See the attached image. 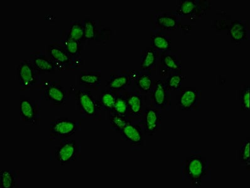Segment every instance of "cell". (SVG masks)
I'll use <instances>...</instances> for the list:
<instances>
[{
	"label": "cell",
	"instance_id": "obj_16",
	"mask_svg": "<svg viewBox=\"0 0 250 188\" xmlns=\"http://www.w3.org/2000/svg\"><path fill=\"white\" fill-rule=\"evenodd\" d=\"M161 111L148 103L145 109L143 116L139 122L145 135L152 136L161 128Z\"/></svg>",
	"mask_w": 250,
	"mask_h": 188
},
{
	"label": "cell",
	"instance_id": "obj_8",
	"mask_svg": "<svg viewBox=\"0 0 250 188\" xmlns=\"http://www.w3.org/2000/svg\"><path fill=\"white\" fill-rule=\"evenodd\" d=\"M17 80L21 91L38 89L42 80L40 72L33 65L31 61L21 60L16 67Z\"/></svg>",
	"mask_w": 250,
	"mask_h": 188
},
{
	"label": "cell",
	"instance_id": "obj_27",
	"mask_svg": "<svg viewBox=\"0 0 250 188\" xmlns=\"http://www.w3.org/2000/svg\"><path fill=\"white\" fill-rule=\"evenodd\" d=\"M68 34L72 38L79 41L84 48L86 41L85 40L84 29L83 21H72L69 30H68Z\"/></svg>",
	"mask_w": 250,
	"mask_h": 188
},
{
	"label": "cell",
	"instance_id": "obj_34",
	"mask_svg": "<svg viewBox=\"0 0 250 188\" xmlns=\"http://www.w3.org/2000/svg\"><path fill=\"white\" fill-rule=\"evenodd\" d=\"M250 85H245L241 88L239 93L241 110L242 111H250Z\"/></svg>",
	"mask_w": 250,
	"mask_h": 188
},
{
	"label": "cell",
	"instance_id": "obj_29",
	"mask_svg": "<svg viewBox=\"0 0 250 188\" xmlns=\"http://www.w3.org/2000/svg\"><path fill=\"white\" fill-rule=\"evenodd\" d=\"M186 79V76L182 74V72H175L163 79L164 84L168 91H178L182 87L183 81Z\"/></svg>",
	"mask_w": 250,
	"mask_h": 188
},
{
	"label": "cell",
	"instance_id": "obj_7",
	"mask_svg": "<svg viewBox=\"0 0 250 188\" xmlns=\"http://www.w3.org/2000/svg\"><path fill=\"white\" fill-rule=\"evenodd\" d=\"M80 131V121L68 117H56L50 122V141H61L69 139Z\"/></svg>",
	"mask_w": 250,
	"mask_h": 188
},
{
	"label": "cell",
	"instance_id": "obj_2",
	"mask_svg": "<svg viewBox=\"0 0 250 188\" xmlns=\"http://www.w3.org/2000/svg\"><path fill=\"white\" fill-rule=\"evenodd\" d=\"M75 104L77 111L83 120L100 121L101 108L98 98L89 90L80 89L75 91Z\"/></svg>",
	"mask_w": 250,
	"mask_h": 188
},
{
	"label": "cell",
	"instance_id": "obj_33",
	"mask_svg": "<svg viewBox=\"0 0 250 188\" xmlns=\"http://www.w3.org/2000/svg\"><path fill=\"white\" fill-rule=\"evenodd\" d=\"M114 31L111 28L103 27L102 26L98 28L94 42L98 44H104L107 41L110 40L113 36Z\"/></svg>",
	"mask_w": 250,
	"mask_h": 188
},
{
	"label": "cell",
	"instance_id": "obj_12",
	"mask_svg": "<svg viewBox=\"0 0 250 188\" xmlns=\"http://www.w3.org/2000/svg\"><path fill=\"white\" fill-rule=\"evenodd\" d=\"M122 94H124L128 103L127 118L129 121L139 123L147 105L146 95H144L134 88Z\"/></svg>",
	"mask_w": 250,
	"mask_h": 188
},
{
	"label": "cell",
	"instance_id": "obj_19",
	"mask_svg": "<svg viewBox=\"0 0 250 188\" xmlns=\"http://www.w3.org/2000/svg\"><path fill=\"white\" fill-rule=\"evenodd\" d=\"M76 82L81 89L98 91L102 85V71L100 70L80 71Z\"/></svg>",
	"mask_w": 250,
	"mask_h": 188
},
{
	"label": "cell",
	"instance_id": "obj_5",
	"mask_svg": "<svg viewBox=\"0 0 250 188\" xmlns=\"http://www.w3.org/2000/svg\"><path fill=\"white\" fill-rule=\"evenodd\" d=\"M151 32L170 33L183 29L181 19L174 11L155 10L151 11Z\"/></svg>",
	"mask_w": 250,
	"mask_h": 188
},
{
	"label": "cell",
	"instance_id": "obj_1",
	"mask_svg": "<svg viewBox=\"0 0 250 188\" xmlns=\"http://www.w3.org/2000/svg\"><path fill=\"white\" fill-rule=\"evenodd\" d=\"M181 179L199 188L204 181L211 180V162L202 156L201 151H192L181 161Z\"/></svg>",
	"mask_w": 250,
	"mask_h": 188
},
{
	"label": "cell",
	"instance_id": "obj_4",
	"mask_svg": "<svg viewBox=\"0 0 250 188\" xmlns=\"http://www.w3.org/2000/svg\"><path fill=\"white\" fill-rule=\"evenodd\" d=\"M211 2L208 0H178L175 14L181 19L196 22L210 10Z\"/></svg>",
	"mask_w": 250,
	"mask_h": 188
},
{
	"label": "cell",
	"instance_id": "obj_13",
	"mask_svg": "<svg viewBox=\"0 0 250 188\" xmlns=\"http://www.w3.org/2000/svg\"><path fill=\"white\" fill-rule=\"evenodd\" d=\"M46 55L56 65L58 71L72 70L74 61L76 58L68 53L59 40L50 41L46 48Z\"/></svg>",
	"mask_w": 250,
	"mask_h": 188
},
{
	"label": "cell",
	"instance_id": "obj_14",
	"mask_svg": "<svg viewBox=\"0 0 250 188\" xmlns=\"http://www.w3.org/2000/svg\"><path fill=\"white\" fill-rule=\"evenodd\" d=\"M20 117L26 125L37 126L41 123V103L25 95L21 96Z\"/></svg>",
	"mask_w": 250,
	"mask_h": 188
},
{
	"label": "cell",
	"instance_id": "obj_18",
	"mask_svg": "<svg viewBox=\"0 0 250 188\" xmlns=\"http://www.w3.org/2000/svg\"><path fill=\"white\" fill-rule=\"evenodd\" d=\"M120 135L124 141L130 144L132 150H140L146 144L145 134L139 123L130 122L121 131Z\"/></svg>",
	"mask_w": 250,
	"mask_h": 188
},
{
	"label": "cell",
	"instance_id": "obj_26",
	"mask_svg": "<svg viewBox=\"0 0 250 188\" xmlns=\"http://www.w3.org/2000/svg\"><path fill=\"white\" fill-rule=\"evenodd\" d=\"M116 94H117L107 89L100 91V95L98 98L102 111H106L107 113L113 111L115 104Z\"/></svg>",
	"mask_w": 250,
	"mask_h": 188
},
{
	"label": "cell",
	"instance_id": "obj_30",
	"mask_svg": "<svg viewBox=\"0 0 250 188\" xmlns=\"http://www.w3.org/2000/svg\"><path fill=\"white\" fill-rule=\"evenodd\" d=\"M84 29V37L86 41H94L96 33L101 27L100 21L91 19H85L83 21Z\"/></svg>",
	"mask_w": 250,
	"mask_h": 188
},
{
	"label": "cell",
	"instance_id": "obj_6",
	"mask_svg": "<svg viewBox=\"0 0 250 188\" xmlns=\"http://www.w3.org/2000/svg\"><path fill=\"white\" fill-rule=\"evenodd\" d=\"M38 89L42 97L56 108L64 106L70 99L71 93L59 80H42Z\"/></svg>",
	"mask_w": 250,
	"mask_h": 188
},
{
	"label": "cell",
	"instance_id": "obj_25",
	"mask_svg": "<svg viewBox=\"0 0 250 188\" xmlns=\"http://www.w3.org/2000/svg\"><path fill=\"white\" fill-rule=\"evenodd\" d=\"M140 71L139 77L134 82V89L144 95H148L152 89L153 80L152 72Z\"/></svg>",
	"mask_w": 250,
	"mask_h": 188
},
{
	"label": "cell",
	"instance_id": "obj_9",
	"mask_svg": "<svg viewBox=\"0 0 250 188\" xmlns=\"http://www.w3.org/2000/svg\"><path fill=\"white\" fill-rule=\"evenodd\" d=\"M81 145L80 141L67 139L59 141L54 149V159L59 165L65 166L80 160Z\"/></svg>",
	"mask_w": 250,
	"mask_h": 188
},
{
	"label": "cell",
	"instance_id": "obj_28",
	"mask_svg": "<svg viewBox=\"0 0 250 188\" xmlns=\"http://www.w3.org/2000/svg\"><path fill=\"white\" fill-rule=\"evenodd\" d=\"M107 119L109 120L111 130L118 134H120L123 129L130 122L126 116L112 112L107 113Z\"/></svg>",
	"mask_w": 250,
	"mask_h": 188
},
{
	"label": "cell",
	"instance_id": "obj_3",
	"mask_svg": "<svg viewBox=\"0 0 250 188\" xmlns=\"http://www.w3.org/2000/svg\"><path fill=\"white\" fill-rule=\"evenodd\" d=\"M217 31H227L231 41L234 44L240 45L250 39V21L249 19H225L214 21Z\"/></svg>",
	"mask_w": 250,
	"mask_h": 188
},
{
	"label": "cell",
	"instance_id": "obj_11",
	"mask_svg": "<svg viewBox=\"0 0 250 188\" xmlns=\"http://www.w3.org/2000/svg\"><path fill=\"white\" fill-rule=\"evenodd\" d=\"M175 97L176 108L180 111H196L201 109V92L196 87H181Z\"/></svg>",
	"mask_w": 250,
	"mask_h": 188
},
{
	"label": "cell",
	"instance_id": "obj_24",
	"mask_svg": "<svg viewBox=\"0 0 250 188\" xmlns=\"http://www.w3.org/2000/svg\"><path fill=\"white\" fill-rule=\"evenodd\" d=\"M59 41L72 57H81V52L84 49V47L79 41L69 36L67 30H62V36Z\"/></svg>",
	"mask_w": 250,
	"mask_h": 188
},
{
	"label": "cell",
	"instance_id": "obj_15",
	"mask_svg": "<svg viewBox=\"0 0 250 188\" xmlns=\"http://www.w3.org/2000/svg\"><path fill=\"white\" fill-rule=\"evenodd\" d=\"M146 97L148 103L160 111H169L171 109L170 92L167 89L163 79L153 81L152 89Z\"/></svg>",
	"mask_w": 250,
	"mask_h": 188
},
{
	"label": "cell",
	"instance_id": "obj_22",
	"mask_svg": "<svg viewBox=\"0 0 250 188\" xmlns=\"http://www.w3.org/2000/svg\"><path fill=\"white\" fill-rule=\"evenodd\" d=\"M161 54L152 48L146 47L141 51L140 71L153 72L156 69Z\"/></svg>",
	"mask_w": 250,
	"mask_h": 188
},
{
	"label": "cell",
	"instance_id": "obj_32",
	"mask_svg": "<svg viewBox=\"0 0 250 188\" xmlns=\"http://www.w3.org/2000/svg\"><path fill=\"white\" fill-rule=\"evenodd\" d=\"M128 111V103H127L126 98L125 97L124 94L122 93L116 94L115 104L112 113L127 117Z\"/></svg>",
	"mask_w": 250,
	"mask_h": 188
},
{
	"label": "cell",
	"instance_id": "obj_10",
	"mask_svg": "<svg viewBox=\"0 0 250 188\" xmlns=\"http://www.w3.org/2000/svg\"><path fill=\"white\" fill-rule=\"evenodd\" d=\"M154 72L166 78L171 74L182 72L181 52L171 49L162 53Z\"/></svg>",
	"mask_w": 250,
	"mask_h": 188
},
{
	"label": "cell",
	"instance_id": "obj_31",
	"mask_svg": "<svg viewBox=\"0 0 250 188\" xmlns=\"http://www.w3.org/2000/svg\"><path fill=\"white\" fill-rule=\"evenodd\" d=\"M250 137H247L241 143V148L238 152V159L243 165L250 169Z\"/></svg>",
	"mask_w": 250,
	"mask_h": 188
},
{
	"label": "cell",
	"instance_id": "obj_20",
	"mask_svg": "<svg viewBox=\"0 0 250 188\" xmlns=\"http://www.w3.org/2000/svg\"><path fill=\"white\" fill-rule=\"evenodd\" d=\"M29 60L39 72L47 74L54 73L58 69L54 63L50 60L47 55L41 50H37L30 54Z\"/></svg>",
	"mask_w": 250,
	"mask_h": 188
},
{
	"label": "cell",
	"instance_id": "obj_17",
	"mask_svg": "<svg viewBox=\"0 0 250 188\" xmlns=\"http://www.w3.org/2000/svg\"><path fill=\"white\" fill-rule=\"evenodd\" d=\"M106 87L116 94L124 93L134 88V82L131 77L130 71L127 70L112 71Z\"/></svg>",
	"mask_w": 250,
	"mask_h": 188
},
{
	"label": "cell",
	"instance_id": "obj_23",
	"mask_svg": "<svg viewBox=\"0 0 250 188\" xmlns=\"http://www.w3.org/2000/svg\"><path fill=\"white\" fill-rule=\"evenodd\" d=\"M21 171L19 170H1L0 172V188L21 187Z\"/></svg>",
	"mask_w": 250,
	"mask_h": 188
},
{
	"label": "cell",
	"instance_id": "obj_21",
	"mask_svg": "<svg viewBox=\"0 0 250 188\" xmlns=\"http://www.w3.org/2000/svg\"><path fill=\"white\" fill-rule=\"evenodd\" d=\"M172 38L170 33L151 32L150 47L160 54L171 50Z\"/></svg>",
	"mask_w": 250,
	"mask_h": 188
}]
</instances>
